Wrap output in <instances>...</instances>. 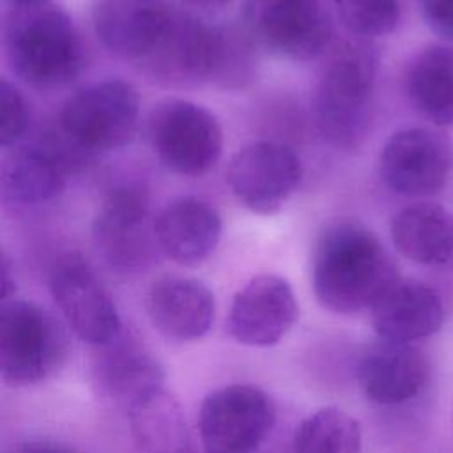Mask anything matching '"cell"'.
I'll use <instances>...</instances> for the list:
<instances>
[{"mask_svg": "<svg viewBox=\"0 0 453 453\" xmlns=\"http://www.w3.org/2000/svg\"><path fill=\"white\" fill-rule=\"evenodd\" d=\"M357 380L365 396L380 405L414 398L428 380V359L412 343L380 340L359 359Z\"/></svg>", "mask_w": 453, "mask_h": 453, "instance_id": "19", "label": "cell"}, {"mask_svg": "<svg viewBox=\"0 0 453 453\" xmlns=\"http://www.w3.org/2000/svg\"><path fill=\"white\" fill-rule=\"evenodd\" d=\"M67 163V152L53 140L16 145L7 150L0 168L4 198L21 205L55 200L65 189Z\"/></svg>", "mask_w": 453, "mask_h": 453, "instance_id": "20", "label": "cell"}, {"mask_svg": "<svg viewBox=\"0 0 453 453\" xmlns=\"http://www.w3.org/2000/svg\"><path fill=\"white\" fill-rule=\"evenodd\" d=\"M359 423L340 407H322L308 414L294 434V453H361Z\"/></svg>", "mask_w": 453, "mask_h": 453, "instance_id": "25", "label": "cell"}, {"mask_svg": "<svg viewBox=\"0 0 453 453\" xmlns=\"http://www.w3.org/2000/svg\"><path fill=\"white\" fill-rule=\"evenodd\" d=\"M377 71L379 51L370 39L352 35L329 53L311 94V115L333 147L354 150L365 140Z\"/></svg>", "mask_w": 453, "mask_h": 453, "instance_id": "2", "label": "cell"}, {"mask_svg": "<svg viewBox=\"0 0 453 453\" xmlns=\"http://www.w3.org/2000/svg\"><path fill=\"white\" fill-rule=\"evenodd\" d=\"M186 5L205 11V12H214V11H221L223 7L230 5L234 0H182Z\"/></svg>", "mask_w": 453, "mask_h": 453, "instance_id": "32", "label": "cell"}, {"mask_svg": "<svg viewBox=\"0 0 453 453\" xmlns=\"http://www.w3.org/2000/svg\"><path fill=\"white\" fill-rule=\"evenodd\" d=\"M396 280L393 258L366 226L336 221L319 235L311 285L322 308L340 315L370 310Z\"/></svg>", "mask_w": 453, "mask_h": 453, "instance_id": "1", "label": "cell"}, {"mask_svg": "<svg viewBox=\"0 0 453 453\" xmlns=\"http://www.w3.org/2000/svg\"><path fill=\"white\" fill-rule=\"evenodd\" d=\"M67 354V334L48 310L14 297L2 303L0 373L7 386L28 388L48 380Z\"/></svg>", "mask_w": 453, "mask_h": 453, "instance_id": "4", "label": "cell"}, {"mask_svg": "<svg viewBox=\"0 0 453 453\" xmlns=\"http://www.w3.org/2000/svg\"><path fill=\"white\" fill-rule=\"evenodd\" d=\"M419 7L435 34L453 39V0H419Z\"/></svg>", "mask_w": 453, "mask_h": 453, "instance_id": "29", "label": "cell"}, {"mask_svg": "<svg viewBox=\"0 0 453 453\" xmlns=\"http://www.w3.org/2000/svg\"><path fill=\"white\" fill-rule=\"evenodd\" d=\"M147 138L159 161L175 173H207L223 150L218 119L203 106L179 97L159 101L147 119Z\"/></svg>", "mask_w": 453, "mask_h": 453, "instance_id": "7", "label": "cell"}, {"mask_svg": "<svg viewBox=\"0 0 453 453\" xmlns=\"http://www.w3.org/2000/svg\"><path fill=\"white\" fill-rule=\"evenodd\" d=\"M258 73V46L244 28L216 27V53L211 83L239 90L248 87Z\"/></svg>", "mask_w": 453, "mask_h": 453, "instance_id": "26", "label": "cell"}, {"mask_svg": "<svg viewBox=\"0 0 453 453\" xmlns=\"http://www.w3.org/2000/svg\"><path fill=\"white\" fill-rule=\"evenodd\" d=\"M127 418L140 453H191L182 409L165 389L136 405Z\"/></svg>", "mask_w": 453, "mask_h": 453, "instance_id": "24", "label": "cell"}, {"mask_svg": "<svg viewBox=\"0 0 453 453\" xmlns=\"http://www.w3.org/2000/svg\"><path fill=\"white\" fill-rule=\"evenodd\" d=\"M50 292L71 331L90 347L117 338L124 324L92 265L76 251L58 257L50 271Z\"/></svg>", "mask_w": 453, "mask_h": 453, "instance_id": "11", "label": "cell"}, {"mask_svg": "<svg viewBox=\"0 0 453 453\" xmlns=\"http://www.w3.org/2000/svg\"><path fill=\"white\" fill-rule=\"evenodd\" d=\"M138 120V92L124 80H104L78 90L58 113L60 133L83 152L127 145Z\"/></svg>", "mask_w": 453, "mask_h": 453, "instance_id": "6", "label": "cell"}, {"mask_svg": "<svg viewBox=\"0 0 453 453\" xmlns=\"http://www.w3.org/2000/svg\"><path fill=\"white\" fill-rule=\"evenodd\" d=\"M331 0H244L242 28L253 42L287 60L322 55L334 34Z\"/></svg>", "mask_w": 453, "mask_h": 453, "instance_id": "5", "label": "cell"}, {"mask_svg": "<svg viewBox=\"0 0 453 453\" xmlns=\"http://www.w3.org/2000/svg\"><path fill=\"white\" fill-rule=\"evenodd\" d=\"M214 53L216 27L173 9L168 30L142 65L149 76L166 85L211 83Z\"/></svg>", "mask_w": 453, "mask_h": 453, "instance_id": "15", "label": "cell"}, {"mask_svg": "<svg viewBox=\"0 0 453 453\" xmlns=\"http://www.w3.org/2000/svg\"><path fill=\"white\" fill-rule=\"evenodd\" d=\"M334 14L356 37L391 34L400 19L398 0H331Z\"/></svg>", "mask_w": 453, "mask_h": 453, "instance_id": "27", "label": "cell"}, {"mask_svg": "<svg viewBox=\"0 0 453 453\" xmlns=\"http://www.w3.org/2000/svg\"><path fill=\"white\" fill-rule=\"evenodd\" d=\"M221 228L218 211L196 196L172 200L154 219L157 248L170 260L186 267L200 265L214 253Z\"/></svg>", "mask_w": 453, "mask_h": 453, "instance_id": "18", "label": "cell"}, {"mask_svg": "<svg viewBox=\"0 0 453 453\" xmlns=\"http://www.w3.org/2000/svg\"><path fill=\"white\" fill-rule=\"evenodd\" d=\"M30 119L28 104L16 85L7 78L0 81V145H14L27 131Z\"/></svg>", "mask_w": 453, "mask_h": 453, "instance_id": "28", "label": "cell"}, {"mask_svg": "<svg viewBox=\"0 0 453 453\" xmlns=\"http://www.w3.org/2000/svg\"><path fill=\"white\" fill-rule=\"evenodd\" d=\"M145 311L154 329L175 343L203 338L216 313V301L205 283L189 276L165 274L150 283Z\"/></svg>", "mask_w": 453, "mask_h": 453, "instance_id": "16", "label": "cell"}, {"mask_svg": "<svg viewBox=\"0 0 453 453\" xmlns=\"http://www.w3.org/2000/svg\"><path fill=\"white\" fill-rule=\"evenodd\" d=\"M16 7H37V5H46L48 0H9Z\"/></svg>", "mask_w": 453, "mask_h": 453, "instance_id": "33", "label": "cell"}, {"mask_svg": "<svg viewBox=\"0 0 453 453\" xmlns=\"http://www.w3.org/2000/svg\"><path fill=\"white\" fill-rule=\"evenodd\" d=\"M379 166L382 180L395 193L434 195L453 170V143L437 129L407 127L384 143Z\"/></svg>", "mask_w": 453, "mask_h": 453, "instance_id": "13", "label": "cell"}, {"mask_svg": "<svg viewBox=\"0 0 453 453\" xmlns=\"http://www.w3.org/2000/svg\"><path fill=\"white\" fill-rule=\"evenodd\" d=\"M14 288H16V285H14V276H12V271H11V264L4 257L2 258V303L12 299L11 296L14 294Z\"/></svg>", "mask_w": 453, "mask_h": 453, "instance_id": "31", "label": "cell"}, {"mask_svg": "<svg viewBox=\"0 0 453 453\" xmlns=\"http://www.w3.org/2000/svg\"><path fill=\"white\" fill-rule=\"evenodd\" d=\"M407 94L434 124H453V48L423 50L409 67Z\"/></svg>", "mask_w": 453, "mask_h": 453, "instance_id": "23", "label": "cell"}, {"mask_svg": "<svg viewBox=\"0 0 453 453\" xmlns=\"http://www.w3.org/2000/svg\"><path fill=\"white\" fill-rule=\"evenodd\" d=\"M173 16L165 0H97L92 9L96 35L111 53L142 62L159 41Z\"/></svg>", "mask_w": 453, "mask_h": 453, "instance_id": "17", "label": "cell"}, {"mask_svg": "<svg viewBox=\"0 0 453 453\" xmlns=\"http://www.w3.org/2000/svg\"><path fill=\"white\" fill-rule=\"evenodd\" d=\"M380 340L412 343L439 331L444 310L439 294L414 280H396L370 308Z\"/></svg>", "mask_w": 453, "mask_h": 453, "instance_id": "21", "label": "cell"}, {"mask_svg": "<svg viewBox=\"0 0 453 453\" xmlns=\"http://www.w3.org/2000/svg\"><path fill=\"white\" fill-rule=\"evenodd\" d=\"M299 156L278 142H253L230 159L226 184L235 200L262 216L278 212L299 186Z\"/></svg>", "mask_w": 453, "mask_h": 453, "instance_id": "12", "label": "cell"}, {"mask_svg": "<svg viewBox=\"0 0 453 453\" xmlns=\"http://www.w3.org/2000/svg\"><path fill=\"white\" fill-rule=\"evenodd\" d=\"M88 380L104 405L129 414L165 389V370L145 342L124 327L111 342L92 347Z\"/></svg>", "mask_w": 453, "mask_h": 453, "instance_id": "9", "label": "cell"}, {"mask_svg": "<svg viewBox=\"0 0 453 453\" xmlns=\"http://www.w3.org/2000/svg\"><path fill=\"white\" fill-rule=\"evenodd\" d=\"M11 453H81L67 442L55 439H25L12 446Z\"/></svg>", "mask_w": 453, "mask_h": 453, "instance_id": "30", "label": "cell"}, {"mask_svg": "<svg viewBox=\"0 0 453 453\" xmlns=\"http://www.w3.org/2000/svg\"><path fill=\"white\" fill-rule=\"evenodd\" d=\"M11 71L34 88L53 90L85 67V46L73 19L58 7H16L4 27Z\"/></svg>", "mask_w": 453, "mask_h": 453, "instance_id": "3", "label": "cell"}, {"mask_svg": "<svg viewBox=\"0 0 453 453\" xmlns=\"http://www.w3.org/2000/svg\"><path fill=\"white\" fill-rule=\"evenodd\" d=\"M391 239L409 260L437 265L453 258V212L437 203H414L395 214Z\"/></svg>", "mask_w": 453, "mask_h": 453, "instance_id": "22", "label": "cell"}, {"mask_svg": "<svg viewBox=\"0 0 453 453\" xmlns=\"http://www.w3.org/2000/svg\"><path fill=\"white\" fill-rule=\"evenodd\" d=\"M299 304L290 283L278 274H257L234 296L226 333L246 347H273L294 327Z\"/></svg>", "mask_w": 453, "mask_h": 453, "instance_id": "14", "label": "cell"}, {"mask_svg": "<svg viewBox=\"0 0 453 453\" xmlns=\"http://www.w3.org/2000/svg\"><path fill=\"white\" fill-rule=\"evenodd\" d=\"M92 242L111 271L119 274L145 271L157 246L147 195L136 186L113 188L92 223Z\"/></svg>", "mask_w": 453, "mask_h": 453, "instance_id": "10", "label": "cell"}, {"mask_svg": "<svg viewBox=\"0 0 453 453\" xmlns=\"http://www.w3.org/2000/svg\"><path fill=\"white\" fill-rule=\"evenodd\" d=\"M276 425V405L253 384H226L205 395L198 409L203 453H257Z\"/></svg>", "mask_w": 453, "mask_h": 453, "instance_id": "8", "label": "cell"}]
</instances>
